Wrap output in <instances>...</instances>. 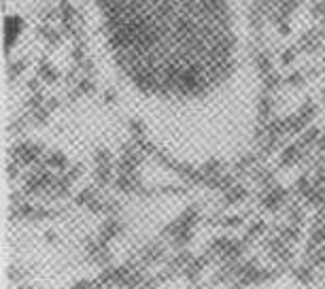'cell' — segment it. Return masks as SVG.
Instances as JSON below:
<instances>
[{
    "instance_id": "cell-1",
    "label": "cell",
    "mask_w": 325,
    "mask_h": 289,
    "mask_svg": "<svg viewBox=\"0 0 325 289\" xmlns=\"http://www.w3.org/2000/svg\"><path fill=\"white\" fill-rule=\"evenodd\" d=\"M119 102L153 147L196 168L240 158L261 81L243 0H70Z\"/></svg>"
}]
</instances>
